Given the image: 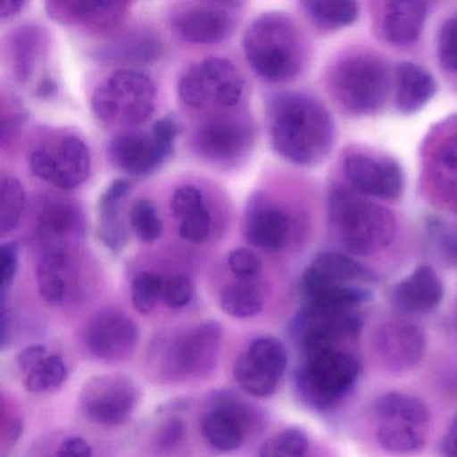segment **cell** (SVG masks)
Listing matches in <instances>:
<instances>
[{"label":"cell","mask_w":457,"mask_h":457,"mask_svg":"<svg viewBox=\"0 0 457 457\" xmlns=\"http://www.w3.org/2000/svg\"><path fill=\"white\" fill-rule=\"evenodd\" d=\"M29 168L36 178L61 189L85 183L92 168L87 144L76 136L61 138L55 146H39L29 154Z\"/></svg>","instance_id":"cell-10"},{"label":"cell","mask_w":457,"mask_h":457,"mask_svg":"<svg viewBox=\"0 0 457 457\" xmlns=\"http://www.w3.org/2000/svg\"><path fill=\"white\" fill-rule=\"evenodd\" d=\"M140 390L121 374L95 377L79 395L82 413L93 424L116 428L128 424L137 409Z\"/></svg>","instance_id":"cell-8"},{"label":"cell","mask_w":457,"mask_h":457,"mask_svg":"<svg viewBox=\"0 0 457 457\" xmlns=\"http://www.w3.org/2000/svg\"><path fill=\"white\" fill-rule=\"evenodd\" d=\"M235 4H180L170 17L175 33L189 44L211 45L224 41L234 33L237 20L234 17Z\"/></svg>","instance_id":"cell-12"},{"label":"cell","mask_w":457,"mask_h":457,"mask_svg":"<svg viewBox=\"0 0 457 457\" xmlns=\"http://www.w3.org/2000/svg\"><path fill=\"white\" fill-rule=\"evenodd\" d=\"M377 440L389 453H411L425 445V432L420 425L382 421L377 430Z\"/></svg>","instance_id":"cell-34"},{"label":"cell","mask_w":457,"mask_h":457,"mask_svg":"<svg viewBox=\"0 0 457 457\" xmlns=\"http://www.w3.org/2000/svg\"><path fill=\"white\" fill-rule=\"evenodd\" d=\"M36 278L39 295L46 303H65L77 282L76 263L68 247H47L37 262Z\"/></svg>","instance_id":"cell-19"},{"label":"cell","mask_w":457,"mask_h":457,"mask_svg":"<svg viewBox=\"0 0 457 457\" xmlns=\"http://www.w3.org/2000/svg\"><path fill=\"white\" fill-rule=\"evenodd\" d=\"M444 286L430 266L417 267L393 291V301L403 312H429L443 301Z\"/></svg>","instance_id":"cell-22"},{"label":"cell","mask_w":457,"mask_h":457,"mask_svg":"<svg viewBox=\"0 0 457 457\" xmlns=\"http://www.w3.org/2000/svg\"><path fill=\"white\" fill-rule=\"evenodd\" d=\"M267 121L272 149L293 164H318L333 148V119L326 106L312 96L298 92L274 96L267 108Z\"/></svg>","instance_id":"cell-1"},{"label":"cell","mask_w":457,"mask_h":457,"mask_svg":"<svg viewBox=\"0 0 457 457\" xmlns=\"http://www.w3.org/2000/svg\"><path fill=\"white\" fill-rule=\"evenodd\" d=\"M342 170L352 188L363 196L395 200L403 195V170L392 160L354 152L345 157Z\"/></svg>","instance_id":"cell-14"},{"label":"cell","mask_w":457,"mask_h":457,"mask_svg":"<svg viewBox=\"0 0 457 457\" xmlns=\"http://www.w3.org/2000/svg\"><path fill=\"white\" fill-rule=\"evenodd\" d=\"M156 97V84L148 74L120 69L96 87L90 105L95 116L106 124L138 125L154 116Z\"/></svg>","instance_id":"cell-6"},{"label":"cell","mask_w":457,"mask_h":457,"mask_svg":"<svg viewBox=\"0 0 457 457\" xmlns=\"http://www.w3.org/2000/svg\"><path fill=\"white\" fill-rule=\"evenodd\" d=\"M331 93L338 105L353 116H373L389 95L386 63L370 53H355L337 63L330 77Z\"/></svg>","instance_id":"cell-5"},{"label":"cell","mask_w":457,"mask_h":457,"mask_svg":"<svg viewBox=\"0 0 457 457\" xmlns=\"http://www.w3.org/2000/svg\"><path fill=\"white\" fill-rule=\"evenodd\" d=\"M178 90L181 101L189 108H232L242 100L245 81L231 61L208 57L181 74Z\"/></svg>","instance_id":"cell-7"},{"label":"cell","mask_w":457,"mask_h":457,"mask_svg":"<svg viewBox=\"0 0 457 457\" xmlns=\"http://www.w3.org/2000/svg\"><path fill=\"white\" fill-rule=\"evenodd\" d=\"M227 262L229 270L243 280L256 277L262 270L261 259L248 248H235L228 253Z\"/></svg>","instance_id":"cell-45"},{"label":"cell","mask_w":457,"mask_h":457,"mask_svg":"<svg viewBox=\"0 0 457 457\" xmlns=\"http://www.w3.org/2000/svg\"><path fill=\"white\" fill-rule=\"evenodd\" d=\"M328 212L337 237L352 255H374L389 247L397 234V220L392 211L354 189H333Z\"/></svg>","instance_id":"cell-3"},{"label":"cell","mask_w":457,"mask_h":457,"mask_svg":"<svg viewBox=\"0 0 457 457\" xmlns=\"http://www.w3.org/2000/svg\"><path fill=\"white\" fill-rule=\"evenodd\" d=\"M173 145L165 143L154 130L120 133L109 144L112 162L130 176L154 172L170 156Z\"/></svg>","instance_id":"cell-16"},{"label":"cell","mask_w":457,"mask_h":457,"mask_svg":"<svg viewBox=\"0 0 457 457\" xmlns=\"http://www.w3.org/2000/svg\"><path fill=\"white\" fill-rule=\"evenodd\" d=\"M140 333L135 320L121 310L104 309L90 320L85 344L90 354L105 362L125 361L135 352Z\"/></svg>","instance_id":"cell-13"},{"label":"cell","mask_w":457,"mask_h":457,"mask_svg":"<svg viewBox=\"0 0 457 457\" xmlns=\"http://www.w3.org/2000/svg\"><path fill=\"white\" fill-rule=\"evenodd\" d=\"M307 269L330 282L341 285L361 286L374 283L377 280L376 272L346 253L326 251L320 253L312 259Z\"/></svg>","instance_id":"cell-28"},{"label":"cell","mask_w":457,"mask_h":457,"mask_svg":"<svg viewBox=\"0 0 457 457\" xmlns=\"http://www.w3.org/2000/svg\"><path fill=\"white\" fill-rule=\"evenodd\" d=\"M25 6L26 2L23 0H6L0 4V18L6 20V18L14 17V15L20 14Z\"/></svg>","instance_id":"cell-52"},{"label":"cell","mask_w":457,"mask_h":457,"mask_svg":"<svg viewBox=\"0 0 457 457\" xmlns=\"http://www.w3.org/2000/svg\"><path fill=\"white\" fill-rule=\"evenodd\" d=\"M37 228L49 247H66L65 243L84 235V213L71 200H49L39 210Z\"/></svg>","instance_id":"cell-21"},{"label":"cell","mask_w":457,"mask_h":457,"mask_svg":"<svg viewBox=\"0 0 457 457\" xmlns=\"http://www.w3.org/2000/svg\"><path fill=\"white\" fill-rule=\"evenodd\" d=\"M374 350L387 368L408 370L419 365L424 358V333L406 320L385 323L374 334Z\"/></svg>","instance_id":"cell-17"},{"label":"cell","mask_w":457,"mask_h":457,"mask_svg":"<svg viewBox=\"0 0 457 457\" xmlns=\"http://www.w3.org/2000/svg\"><path fill=\"white\" fill-rule=\"evenodd\" d=\"M302 291L309 302V306L325 309H357L371 299V293L368 288L330 282L310 269L304 270L302 277Z\"/></svg>","instance_id":"cell-26"},{"label":"cell","mask_w":457,"mask_h":457,"mask_svg":"<svg viewBox=\"0 0 457 457\" xmlns=\"http://www.w3.org/2000/svg\"><path fill=\"white\" fill-rule=\"evenodd\" d=\"M437 93V82L430 71L411 61L395 66V100L403 114L421 111Z\"/></svg>","instance_id":"cell-23"},{"label":"cell","mask_w":457,"mask_h":457,"mask_svg":"<svg viewBox=\"0 0 457 457\" xmlns=\"http://www.w3.org/2000/svg\"><path fill=\"white\" fill-rule=\"evenodd\" d=\"M57 457H93V448L85 438L71 436L58 446Z\"/></svg>","instance_id":"cell-48"},{"label":"cell","mask_w":457,"mask_h":457,"mask_svg":"<svg viewBox=\"0 0 457 457\" xmlns=\"http://www.w3.org/2000/svg\"><path fill=\"white\" fill-rule=\"evenodd\" d=\"M253 144V129L245 117L219 116L205 120L195 130L194 148L216 164L239 162Z\"/></svg>","instance_id":"cell-11"},{"label":"cell","mask_w":457,"mask_h":457,"mask_svg":"<svg viewBox=\"0 0 457 457\" xmlns=\"http://www.w3.org/2000/svg\"><path fill=\"white\" fill-rule=\"evenodd\" d=\"M247 421V413L239 405L221 403L203 414L200 433L208 445L221 453H229L245 443Z\"/></svg>","instance_id":"cell-20"},{"label":"cell","mask_w":457,"mask_h":457,"mask_svg":"<svg viewBox=\"0 0 457 457\" xmlns=\"http://www.w3.org/2000/svg\"><path fill=\"white\" fill-rule=\"evenodd\" d=\"M258 457H314L306 433L296 428L280 430L267 438L259 449Z\"/></svg>","instance_id":"cell-37"},{"label":"cell","mask_w":457,"mask_h":457,"mask_svg":"<svg viewBox=\"0 0 457 457\" xmlns=\"http://www.w3.org/2000/svg\"><path fill=\"white\" fill-rule=\"evenodd\" d=\"M221 326L215 320L200 323L173 342L168 353L170 370L183 376H203L212 370L220 345Z\"/></svg>","instance_id":"cell-15"},{"label":"cell","mask_w":457,"mask_h":457,"mask_svg":"<svg viewBox=\"0 0 457 457\" xmlns=\"http://www.w3.org/2000/svg\"><path fill=\"white\" fill-rule=\"evenodd\" d=\"M377 416L381 421L403 422L424 427L429 420L427 403L414 395L390 392L381 395L376 403Z\"/></svg>","instance_id":"cell-30"},{"label":"cell","mask_w":457,"mask_h":457,"mask_svg":"<svg viewBox=\"0 0 457 457\" xmlns=\"http://www.w3.org/2000/svg\"><path fill=\"white\" fill-rule=\"evenodd\" d=\"M454 325H456V328H457V314H456V317H454Z\"/></svg>","instance_id":"cell-54"},{"label":"cell","mask_w":457,"mask_h":457,"mask_svg":"<svg viewBox=\"0 0 457 457\" xmlns=\"http://www.w3.org/2000/svg\"><path fill=\"white\" fill-rule=\"evenodd\" d=\"M428 4L390 2L385 4L381 30L385 41L393 46H409L419 41L424 30Z\"/></svg>","instance_id":"cell-25"},{"label":"cell","mask_w":457,"mask_h":457,"mask_svg":"<svg viewBox=\"0 0 457 457\" xmlns=\"http://www.w3.org/2000/svg\"><path fill=\"white\" fill-rule=\"evenodd\" d=\"M192 296H194V285L187 275L173 274L164 278L162 302L170 309H183L192 301Z\"/></svg>","instance_id":"cell-42"},{"label":"cell","mask_w":457,"mask_h":457,"mask_svg":"<svg viewBox=\"0 0 457 457\" xmlns=\"http://www.w3.org/2000/svg\"><path fill=\"white\" fill-rule=\"evenodd\" d=\"M44 50V34L37 26H22L15 31L12 41V71L21 84L31 79Z\"/></svg>","instance_id":"cell-29"},{"label":"cell","mask_w":457,"mask_h":457,"mask_svg":"<svg viewBox=\"0 0 457 457\" xmlns=\"http://www.w3.org/2000/svg\"><path fill=\"white\" fill-rule=\"evenodd\" d=\"M18 245L15 242H6L2 245V296L6 298L7 291L14 282L18 272Z\"/></svg>","instance_id":"cell-46"},{"label":"cell","mask_w":457,"mask_h":457,"mask_svg":"<svg viewBox=\"0 0 457 457\" xmlns=\"http://www.w3.org/2000/svg\"><path fill=\"white\" fill-rule=\"evenodd\" d=\"M26 205V194L18 179L4 176L0 187V232L9 234L20 223Z\"/></svg>","instance_id":"cell-36"},{"label":"cell","mask_w":457,"mask_h":457,"mask_svg":"<svg viewBox=\"0 0 457 457\" xmlns=\"http://www.w3.org/2000/svg\"><path fill=\"white\" fill-rule=\"evenodd\" d=\"M69 377V369L61 355L49 354L26 376L25 387L33 395L61 389Z\"/></svg>","instance_id":"cell-35"},{"label":"cell","mask_w":457,"mask_h":457,"mask_svg":"<svg viewBox=\"0 0 457 457\" xmlns=\"http://www.w3.org/2000/svg\"><path fill=\"white\" fill-rule=\"evenodd\" d=\"M441 245L445 251L446 256L457 263V232H445L441 235Z\"/></svg>","instance_id":"cell-53"},{"label":"cell","mask_w":457,"mask_h":457,"mask_svg":"<svg viewBox=\"0 0 457 457\" xmlns=\"http://www.w3.org/2000/svg\"><path fill=\"white\" fill-rule=\"evenodd\" d=\"M243 234L253 247L266 253H278L290 240V215L279 205L272 204L263 197H256L245 211Z\"/></svg>","instance_id":"cell-18"},{"label":"cell","mask_w":457,"mask_h":457,"mask_svg":"<svg viewBox=\"0 0 457 457\" xmlns=\"http://www.w3.org/2000/svg\"><path fill=\"white\" fill-rule=\"evenodd\" d=\"M47 355H49V352L45 345H30V346L21 350L20 354L17 355L18 368L28 376Z\"/></svg>","instance_id":"cell-47"},{"label":"cell","mask_w":457,"mask_h":457,"mask_svg":"<svg viewBox=\"0 0 457 457\" xmlns=\"http://www.w3.org/2000/svg\"><path fill=\"white\" fill-rule=\"evenodd\" d=\"M312 22L323 30H339L357 21L360 9L350 0H312L302 4Z\"/></svg>","instance_id":"cell-32"},{"label":"cell","mask_w":457,"mask_h":457,"mask_svg":"<svg viewBox=\"0 0 457 457\" xmlns=\"http://www.w3.org/2000/svg\"><path fill=\"white\" fill-rule=\"evenodd\" d=\"M132 188V181L117 179L112 181L98 200L97 235L101 243L113 253H120L127 242V229L122 220V202Z\"/></svg>","instance_id":"cell-24"},{"label":"cell","mask_w":457,"mask_h":457,"mask_svg":"<svg viewBox=\"0 0 457 457\" xmlns=\"http://www.w3.org/2000/svg\"><path fill=\"white\" fill-rule=\"evenodd\" d=\"M287 350L275 337L253 339L234 363V378L240 387L253 397H270L287 369Z\"/></svg>","instance_id":"cell-9"},{"label":"cell","mask_w":457,"mask_h":457,"mask_svg":"<svg viewBox=\"0 0 457 457\" xmlns=\"http://www.w3.org/2000/svg\"><path fill=\"white\" fill-rule=\"evenodd\" d=\"M121 2L65 0L47 4L50 15L63 23H76L92 29H106L119 22L127 9Z\"/></svg>","instance_id":"cell-27"},{"label":"cell","mask_w":457,"mask_h":457,"mask_svg":"<svg viewBox=\"0 0 457 457\" xmlns=\"http://www.w3.org/2000/svg\"><path fill=\"white\" fill-rule=\"evenodd\" d=\"M220 307L235 320H248L261 314L264 307V295L255 283L242 280L223 287L220 293Z\"/></svg>","instance_id":"cell-31"},{"label":"cell","mask_w":457,"mask_h":457,"mask_svg":"<svg viewBox=\"0 0 457 457\" xmlns=\"http://www.w3.org/2000/svg\"><path fill=\"white\" fill-rule=\"evenodd\" d=\"M205 204L202 191L195 186H183L176 189L170 199V211L179 221Z\"/></svg>","instance_id":"cell-44"},{"label":"cell","mask_w":457,"mask_h":457,"mask_svg":"<svg viewBox=\"0 0 457 457\" xmlns=\"http://www.w3.org/2000/svg\"><path fill=\"white\" fill-rule=\"evenodd\" d=\"M429 170L440 188L457 194V130L436 143L429 154Z\"/></svg>","instance_id":"cell-33"},{"label":"cell","mask_w":457,"mask_h":457,"mask_svg":"<svg viewBox=\"0 0 457 457\" xmlns=\"http://www.w3.org/2000/svg\"><path fill=\"white\" fill-rule=\"evenodd\" d=\"M437 53L444 68L457 71V12L449 17L441 26Z\"/></svg>","instance_id":"cell-43"},{"label":"cell","mask_w":457,"mask_h":457,"mask_svg":"<svg viewBox=\"0 0 457 457\" xmlns=\"http://www.w3.org/2000/svg\"><path fill=\"white\" fill-rule=\"evenodd\" d=\"M162 282L164 278L154 271L140 272L133 279L130 296L136 312L149 314L156 309L159 302L162 301Z\"/></svg>","instance_id":"cell-39"},{"label":"cell","mask_w":457,"mask_h":457,"mask_svg":"<svg viewBox=\"0 0 457 457\" xmlns=\"http://www.w3.org/2000/svg\"><path fill=\"white\" fill-rule=\"evenodd\" d=\"M186 436V422L179 419L170 420L165 425L160 438V445L162 449H170L178 446Z\"/></svg>","instance_id":"cell-50"},{"label":"cell","mask_w":457,"mask_h":457,"mask_svg":"<svg viewBox=\"0 0 457 457\" xmlns=\"http://www.w3.org/2000/svg\"><path fill=\"white\" fill-rule=\"evenodd\" d=\"M129 223L138 239L145 243L160 239L164 231V224L154 203L148 199H140L129 211Z\"/></svg>","instance_id":"cell-38"},{"label":"cell","mask_w":457,"mask_h":457,"mask_svg":"<svg viewBox=\"0 0 457 457\" xmlns=\"http://www.w3.org/2000/svg\"><path fill=\"white\" fill-rule=\"evenodd\" d=\"M243 50L261 79L282 84L298 77L306 60V42L290 15L266 12L256 18L243 37Z\"/></svg>","instance_id":"cell-2"},{"label":"cell","mask_w":457,"mask_h":457,"mask_svg":"<svg viewBox=\"0 0 457 457\" xmlns=\"http://www.w3.org/2000/svg\"><path fill=\"white\" fill-rule=\"evenodd\" d=\"M23 120H25V116H23V109H21V106L14 108L12 104V109L9 112H4L2 114V143L6 144L17 135L18 130L22 127Z\"/></svg>","instance_id":"cell-49"},{"label":"cell","mask_w":457,"mask_h":457,"mask_svg":"<svg viewBox=\"0 0 457 457\" xmlns=\"http://www.w3.org/2000/svg\"><path fill=\"white\" fill-rule=\"evenodd\" d=\"M444 453L446 457H457V417L449 427L444 440Z\"/></svg>","instance_id":"cell-51"},{"label":"cell","mask_w":457,"mask_h":457,"mask_svg":"<svg viewBox=\"0 0 457 457\" xmlns=\"http://www.w3.org/2000/svg\"><path fill=\"white\" fill-rule=\"evenodd\" d=\"M298 382L310 403L328 406L341 400L357 381L360 366L345 342L306 339Z\"/></svg>","instance_id":"cell-4"},{"label":"cell","mask_w":457,"mask_h":457,"mask_svg":"<svg viewBox=\"0 0 457 457\" xmlns=\"http://www.w3.org/2000/svg\"><path fill=\"white\" fill-rule=\"evenodd\" d=\"M162 54L160 42L149 36H132L112 45L105 52L108 58L124 61H152Z\"/></svg>","instance_id":"cell-40"},{"label":"cell","mask_w":457,"mask_h":457,"mask_svg":"<svg viewBox=\"0 0 457 457\" xmlns=\"http://www.w3.org/2000/svg\"><path fill=\"white\" fill-rule=\"evenodd\" d=\"M212 231V216L207 204L179 221V235L189 243H204Z\"/></svg>","instance_id":"cell-41"}]
</instances>
